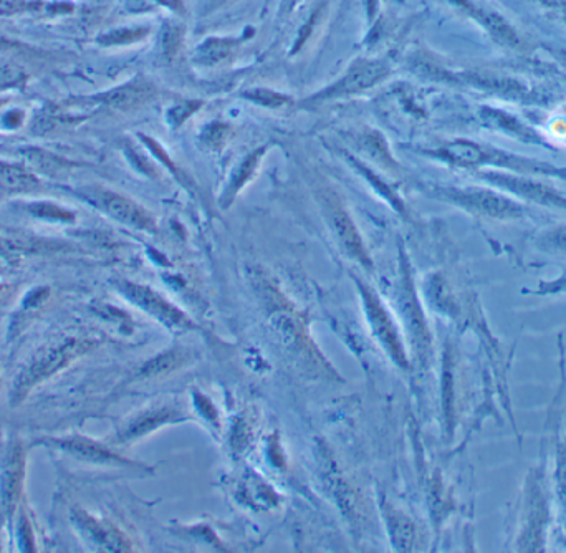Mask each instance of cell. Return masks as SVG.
I'll return each mask as SVG.
<instances>
[{"mask_svg":"<svg viewBox=\"0 0 566 553\" xmlns=\"http://www.w3.org/2000/svg\"><path fill=\"white\" fill-rule=\"evenodd\" d=\"M547 479L545 459L525 477L510 530V545L515 552L547 550L548 525L552 522V499Z\"/></svg>","mask_w":566,"mask_h":553,"instance_id":"1","label":"cell"},{"mask_svg":"<svg viewBox=\"0 0 566 553\" xmlns=\"http://www.w3.org/2000/svg\"><path fill=\"white\" fill-rule=\"evenodd\" d=\"M92 345L93 343L88 340L70 338L67 342L55 345V347L42 348L34 358H30L24 370L20 371V375L17 376L14 388L10 391V404L15 406V404L22 403L35 386L44 383L63 368H67L72 361L85 355Z\"/></svg>","mask_w":566,"mask_h":553,"instance_id":"2","label":"cell"},{"mask_svg":"<svg viewBox=\"0 0 566 553\" xmlns=\"http://www.w3.org/2000/svg\"><path fill=\"white\" fill-rule=\"evenodd\" d=\"M391 75V65L383 58H356L335 82L302 101V105H322L328 101L345 100L370 92Z\"/></svg>","mask_w":566,"mask_h":553,"instance_id":"3","label":"cell"},{"mask_svg":"<svg viewBox=\"0 0 566 553\" xmlns=\"http://www.w3.org/2000/svg\"><path fill=\"white\" fill-rule=\"evenodd\" d=\"M431 154L444 159V161H449V163L459 164V166L494 164V166H500V168L515 169L517 173L555 174L560 178L566 176L550 164L538 163V161H532V159L515 158L512 154L494 150L489 146L475 145L471 141H452L449 145L442 146L441 150L431 151Z\"/></svg>","mask_w":566,"mask_h":553,"instance_id":"4","label":"cell"},{"mask_svg":"<svg viewBox=\"0 0 566 553\" xmlns=\"http://www.w3.org/2000/svg\"><path fill=\"white\" fill-rule=\"evenodd\" d=\"M442 198L451 201L452 204L474 212L479 216L490 217V219H500V221H510L519 219L525 214V209L519 202L505 198L502 194L494 193L489 189L466 188V189H441L439 191Z\"/></svg>","mask_w":566,"mask_h":553,"instance_id":"5","label":"cell"},{"mask_svg":"<svg viewBox=\"0 0 566 553\" xmlns=\"http://www.w3.org/2000/svg\"><path fill=\"white\" fill-rule=\"evenodd\" d=\"M80 196L92 202L93 206L105 212L106 216H110L111 219H115L125 226L140 229V231H154L156 229L153 216L128 196L101 188L83 189V191H80Z\"/></svg>","mask_w":566,"mask_h":553,"instance_id":"6","label":"cell"},{"mask_svg":"<svg viewBox=\"0 0 566 553\" xmlns=\"http://www.w3.org/2000/svg\"><path fill=\"white\" fill-rule=\"evenodd\" d=\"M27 451L19 439H10L0 457V502L7 514H14L24 491Z\"/></svg>","mask_w":566,"mask_h":553,"instance_id":"7","label":"cell"},{"mask_svg":"<svg viewBox=\"0 0 566 553\" xmlns=\"http://www.w3.org/2000/svg\"><path fill=\"white\" fill-rule=\"evenodd\" d=\"M42 446L57 449L60 453L67 454L75 461L93 464V466L106 467H136L135 462L113 453L105 448L103 444L96 443L93 439L85 436H67V438H45L40 441Z\"/></svg>","mask_w":566,"mask_h":553,"instance_id":"8","label":"cell"},{"mask_svg":"<svg viewBox=\"0 0 566 553\" xmlns=\"http://www.w3.org/2000/svg\"><path fill=\"white\" fill-rule=\"evenodd\" d=\"M356 284H358V289H360L361 299L365 303L366 315H368V320H370L371 328H373V332L378 337L379 343L386 348V352L391 355V358L399 366L406 368L408 360H406V355H404L398 330L394 327L389 313L386 312L383 303L378 299V295L368 285L360 284L358 280H356Z\"/></svg>","mask_w":566,"mask_h":553,"instance_id":"9","label":"cell"},{"mask_svg":"<svg viewBox=\"0 0 566 553\" xmlns=\"http://www.w3.org/2000/svg\"><path fill=\"white\" fill-rule=\"evenodd\" d=\"M121 294L125 295L130 302L136 303V307L164 323L166 327L191 328L192 323L184 313L179 312L178 308L173 307L168 300H164L158 292H154L144 285L131 284V282H121Z\"/></svg>","mask_w":566,"mask_h":553,"instance_id":"10","label":"cell"},{"mask_svg":"<svg viewBox=\"0 0 566 553\" xmlns=\"http://www.w3.org/2000/svg\"><path fill=\"white\" fill-rule=\"evenodd\" d=\"M335 196L325 198V214H327L328 224L331 231L335 234L336 239L340 242V246L345 249L346 254L351 259L358 260L365 267H371L370 255L366 251L360 232L356 229L355 224L348 216L345 207L340 201H336Z\"/></svg>","mask_w":566,"mask_h":553,"instance_id":"11","label":"cell"},{"mask_svg":"<svg viewBox=\"0 0 566 553\" xmlns=\"http://www.w3.org/2000/svg\"><path fill=\"white\" fill-rule=\"evenodd\" d=\"M73 524L83 539L95 549L106 550V552H128L130 544L121 534L120 529L111 525L106 520L96 519L92 514H88L83 509H73L70 514Z\"/></svg>","mask_w":566,"mask_h":553,"instance_id":"12","label":"cell"},{"mask_svg":"<svg viewBox=\"0 0 566 553\" xmlns=\"http://www.w3.org/2000/svg\"><path fill=\"white\" fill-rule=\"evenodd\" d=\"M487 179L500 186V188L514 193L515 196H520V198L530 199V201L538 202V204H543V206L566 209L565 196H562L555 189L548 188L545 184L535 183V181H530V179L507 176V174H492Z\"/></svg>","mask_w":566,"mask_h":553,"instance_id":"13","label":"cell"},{"mask_svg":"<svg viewBox=\"0 0 566 553\" xmlns=\"http://www.w3.org/2000/svg\"><path fill=\"white\" fill-rule=\"evenodd\" d=\"M154 97H156V88L153 83L146 82L144 78H135L111 92L96 97L95 101L110 110L130 111L153 101Z\"/></svg>","mask_w":566,"mask_h":553,"instance_id":"14","label":"cell"},{"mask_svg":"<svg viewBox=\"0 0 566 553\" xmlns=\"http://www.w3.org/2000/svg\"><path fill=\"white\" fill-rule=\"evenodd\" d=\"M553 464H555L552 474L553 496L557 497L566 535V414L563 419V428L555 434Z\"/></svg>","mask_w":566,"mask_h":553,"instance_id":"15","label":"cell"},{"mask_svg":"<svg viewBox=\"0 0 566 553\" xmlns=\"http://www.w3.org/2000/svg\"><path fill=\"white\" fill-rule=\"evenodd\" d=\"M40 181L30 169L20 164L0 163V189L7 193H32Z\"/></svg>","mask_w":566,"mask_h":553,"instance_id":"16","label":"cell"},{"mask_svg":"<svg viewBox=\"0 0 566 553\" xmlns=\"http://www.w3.org/2000/svg\"><path fill=\"white\" fill-rule=\"evenodd\" d=\"M236 45V39H219V37L207 39L196 50V62L206 67H217L231 57Z\"/></svg>","mask_w":566,"mask_h":553,"instance_id":"17","label":"cell"},{"mask_svg":"<svg viewBox=\"0 0 566 553\" xmlns=\"http://www.w3.org/2000/svg\"><path fill=\"white\" fill-rule=\"evenodd\" d=\"M267 151H269V145H265L264 148H259V150L252 151V153L245 156L244 161L232 173L224 199L232 201V198L239 193L242 186L252 178V174L255 173V169L259 168V164L262 163V159H264Z\"/></svg>","mask_w":566,"mask_h":553,"instance_id":"18","label":"cell"},{"mask_svg":"<svg viewBox=\"0 0 566 553\" xmlns=\"http://www.w3.org/2000/svg\"><path fill=\"white\" fill-rule=\"evenodd\" d=\"M171 421V411L169 409H154L148 413L141 414L138 418L133 419L128 428L121 433L120 441H131V439L140 438L143 434H148L154 428H158L161 424Z\"/></svg>","mask_w":566,"mask_h":553,"instance_id":"19","label":"cell"},{"mask_svg":"<svg viewBox=\"0 0 566 553\" xmlns=\"http://www.w3.org/2000/svg\"><path fill=\"white\" fill-rule=\"evenodd\" d=\"M24 156L32 169L40 171L42 174H48V176H60V174H65L68 169L72 168L70 161L60 158L57 154L48 153V151L30 148V150L24 151Z\"/></svg>","mask_w":566,"mask_h":553,"instance_id":"20","label":"cell"},{"mask_svg":"<svg viewBox=\"0 0 566 553\" xmlns=\"http://www.w3.org/2000/svg\"><path fill=\"white\" fill-rule=\"evenodd\" d=\"M389 532L399 550H411L416 539V527L401 512H391L388 517Z\"/></svg>","mask_w":566,"mask_h":553,"instance_id":"21","label":"cell"},{"mask_svg":"<svg viewBox=\"0 0 566 553\" xmlns=\"http://www.w3.org/2000/svg\"><path fill=\"white\" fill-rule=\"evenodd\" d=\"M189 356L181 350L164 353V355L156 356L154 360L149 361L143 366L140 376L149 378V376L163 375V373H171L179 366H183L188 361Z\"/></svg>","mask_w":566,"mask_h":553,"instance_id":"22","label":"cell"},{"mask_svg":"<svg viewBox=\"0 0 566 553\" xmlns=\"http://www.w3.org/2000/svg\"><path fill=\"white\" fill-rule=\"evenodd\" d=\"M242 97L245 100L252 101L255 105L262 106V108H270V110H279V108L292 103V98L288 97V95L275 92V90H270V88H250V90L242 92Z\"/></svg>","mask_w":566,"mask_h":553,"instance_id":"23","label":"cell"},{"mask_svg":"<svg viewBox=\"0 0 566 553\" xmlns=\"http://www.w3.org/2000/svg\"><path fill=\"white\" fill-rule=\"evenodd\" d=\"M27 209H29L32 216L44 219V221H75V216H73L72 211H68V209L60 207L58 204H53V202H30V204H27Z\"/></svg>","mask_w":566,"mask_h":553,"instance_id":"24","label":"cell"},{"mask_svg":"<svg viewBox=\"0 0 566 553\" xmlns=\"http://www.w3.org/2000/svg\"><path fill=\"white\" fill-rule=\"evenodd\" d=\"M540 247L545 251L566 254V226L550 229L540 236Z\"/></svg>","mask_w":566,"mask_h":553,"instance_id":"25","label":"cell"},{"mask_svg":"<svg viewBox=\"0 0 566 553\" xmlns=\"http://www.w3.org/2000/svg\"><path fill=\"white\" fill-rule=\"evenodd\" d=\"M19 537L20 545H22V549L20 550H24V552H34V535H32V527H30L29 519H27V515L25 514L20 515Z\"/></svg>","mask_w":566,"mask_h":553,"instance_id":"26","label":"cell"},{"mask_svg":"<svg viewBox=\"0 0 566 553\" xmlns=\"http://www.w3.org/2000/svg\"><path fill=\"white\" fill-rule=\"evenodd\" d=\"M199 106H196L194 101H184L181 105L174 106L173 110L169 111V121L174 123V126H179L186 121L189 115L194 113Z\"/></svg>","mask_w":566,"mask_h":553,"instance_id":"27","label":"cell"},{"mask_svg":"<svg viewBox=\"0 0 566 553\" xmlns=\"http://www.w3.org/2000/svg\"><path fill=\"white\" fill-rule=\"evenodd\" d=\"M156 2L174 10V12H183V0H156Z\"/></svg>","mask_w":566,"mask_h":553,"instance_id":"28","label":"cell"},{"mask_svg":"<svg viewBox=\"0 0 566 553\" xmlns=\"http://www.w3.org/2000/svg\"><path fill=\"white\" fill-rule=\"evenodd\" d=\"M298 2H300V0H285V4H287L288 10L295 9V7H297L298 5Z\"/></svg>","mask_w":566,"mask_h":553,"instance_id":"29","label":"cell"},{"mask_svg":"<svg viewBox=\"0 0 566 553\" xmlns=\"http://www.w3.org/2000/svg\"><path fill=\"white\" fill-rule=\"evenodd\" d=\"M222 2H226V0H222Z\"/></svg>","mask_w":566,"mask_h":553,"instance_id":"30","label":"cell"}]
</instances>
